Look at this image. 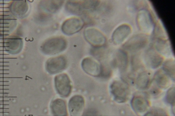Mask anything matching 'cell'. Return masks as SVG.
<instances>
[{
    "mask_svg": "<svg viewBox=\"0 0 175 116\" xmlns=\"http://www.w3.org/2000/svg\"><path fill=\"white\" fill-rule=\"evenodd\" d=\"M67 46V42L64 37H52L45 41L41 49L45 54L53 55L63 52Z\"/></svg>",
    "mask_w": 175,
    "mask_h": 116,
    "instance_id": "obj_1",
    "label": "cell"
},
{
    "mask_svg": "<svg viewBox=\"0 0 175 116\" xmlns=\"http://www.w3.org/2000/svg\"><path fill=\"white\" fill-rule=\"evenodd\" d=\"M111 91L115 100L118 102H126L130 96L128 86L122 81L116 80L112 82L111 85Z\"/></svg>",
    "mask_w": 175,
    "mask_h": 116,
    "instance_id": "obj_2",
    "label": "cell"
},
{
    "mask_svg": "<svg viewBox=\"0 0 175 116\" xmlns=\"http://www.w3.org/2000/svg\"><path fill=\"white\" fill-rule=\"evenodd\" d=\"M54 84L56 91L61 97H67L70 95L72 86L70 79L66 74L56 76L54 78Z\"/></svg>",
    "mask_w": 175,
    "mask_h": 116,
    "instance_id": "obj_3",
    "label": "cell"
},
{
    "mask_svg": "<svg viewBox=\"0 0 175 116\" xmlns=\"http://www.w3.org/2000/svg\"><path fill=\"white\" fill-rule=\"evenodd\" d=\"M137 22L140 30L145 33H150L154 29L153 20L146 10L142 9L139 12L137 16Z\"/></svg>",
    "mask_w": 175,
    "mask_h": 116,
    "instance_id": "obj_4",
    "label": "cell"
},
{
    "mask_svg": "<svg viewBox=\"0 0 175 116\" xmlns=\"http://www.w3.org/2000/svg\"><path fill=\"white\" fill-rule=\"evenodd\" d=\"M84 36L86 41L94 47H101L106 42L104 35L99 30L94 28H88L85 30Z\"/></svg>",
    "mask_w": 175,
    "mask_h": 116,
    "instance_id": "obj_5",
    "label": "cell"
},
{
    "mask_svg": "<svg viewBox=\"0 0 175 116\" xmlns=\"http://www.w3.org/2000/svg\"><path fill=\"white\" fill-rule=\"evenodd\" d=\"M67 65V60L63 55L51 58L46 61V69L49 74L54 75L63 71Z\"/></svg>",
    "mask_w": 175,
    "mask_h": 116,
    "instance_id": "obj_6",
    "label": "cell"
},
{
    "mask_svg": "<svg viewBox=\"0 0 175 116\" xmlns=\"http://www.w3.org/2000/svg\"><path fill=\"white\" fill-rule=\"evenodd\" d=\"M84 22L78 17H73L67 19L61 27L62 31L65 34L71 35L78 32L84 26Z\"/></svg>",
    "mask_w": 175,
    "mask_h": 116,
    "instance_id": "obj_7",
    "label": "cell"
},
{
    "mask_svg": "<svg viewBox=\"0 0 175 116\" xmlns=\"http://www.w3.org/2000/svg\"><path fill=\"white\" fill-rule=\"evenodd\" d=\"M81 66L84 71L87 74L94 77H98L103 71L101 65L92 58L87 57L82 60Z\"/></svg>",
    "mask_w": 175,
    "mask_h": 116,
    "instance_id": "obj_8",
    "label": "cell"
},
{
    "mask_svg": "<svg viewBox=\"0 0 175 116\" xmlns=\"http://www.w3.org/2000/svg\"><path fill=\"white\" fill-rule=\"evenodd\" d=\"M144 60L147 66L153 69L159 67L163 61L161 55L152 48L147 49L145 52Z\"/></svg>",
    "mask_w": 175,
    "mask_h": 116,
    "instance_id": "obj_9",
    "label": "cell"
},
{
    "mask_svg": "<svg viewBox=\"0 0 175 116\" xmlns=\"http://www.w3.org/2000/svg\"><path fill=\"white\" fill-rule=\"evenodd\" d=\"M147 39L143 34H137L131 38L125 43L124 49L131 51H137L141 49L147 44Z\"/></svg>",
    "mask_w": 175,
    "mask_h": 116,
    "instance_id": "obj_10",
    "label": "cell"
},
{
    "mask_svg": "<svg viewBox=\"0 0 175 116\" xmlns=\"http://www.w3.org/2000/svg\"><path fill=\"white\" fill-rule=\"evenodd\" d=\"M131 32V27L129 25L124 24L120 25L112 34V41L115 44H120L129 37Z\"/></svg>",
    "mask_w": 175,
    "mask_h": 116,
    "instance_id": "obj_11",
    "label": "cell"
},
{
    "mask_svg": "<svg viewBox=\"0 0 175 116\" xmlns=\"http://www.w3.org/2000/svg\"><path fill=\"white\" fill-rule=\"evenodd\" d=\"M85 104L84 98L81 95L74 96L69 100V108L70 114L72 116L81 115Z\"/></svg>",
    "mask_w": 175,
    "mask_h": 116,
    "instance_id": "obj_12",
    "label": "cell"
},
{
    "mask_svg": "<svg viewBox=\"0 0 175 116\" xmlns=\"http://www.w3.org/2000/svg\"><path fill=\"white\" fill-rule=\"evenodd\" d=\"M51 110L54 116H66L67 111L66 103L63 100L57 99L54 100L51 103Z\"/></svg>",
    "mask_w": 175,
    "mask_h": 116,
    "instance_id": "obj_13",
    "label": "cell"
},
{
    "mask_svg": "<svg viewBox=\"0 0 175 116\" xmlns=\"http://www.w3.org/2000/svg\"><path fill=\"white\" fill-rule=\"evenodd\" d=\"M66 9L69 13L80 16L85 11L81 1H69L66 2Z\"/></svg>",
    "mask_w": 175,
    "mask_h": 116,
    "instance_id": "obj_14",
    "label": "cell"
},
{
    "mask_svg": "<svg viewBox=\"0 0 175 116\" xmlns=\"http://www.w3.org/2000/svg\"><path fill=\"white\" fill-rule=\"evenodd\" d=\"M41 7L44 12L48 13H54L58 11L63 5V1H42Z\"/></svg>",
    "mask_w": 175,
    "mask_h": 116,
    "instance_id": "obj_15",
    "label": "cell"
},
{
    "mask_svg": "<svg viewBox=\"0 0 175 116\" xmlns=\"http://www.w3.org/2000/svg\"><path fill=\"white\" fill-rule=\"evenodd\" d=\"M154 46L159 53L167 55L172 52L171 45L169 39H155Z\"/></svg>",
    "mask_w": 175,
    "mask_h": 116,
    "instance_id": "obj_16",
    "label": "cell"
},
{
    "mask_svg": "<svg viewBox=\"0 0 175 116\" xmlns=\"http://www.w3.org/2000/svg\"><path fill=\"white\" fill-rule=\"evenodd\" d=\"M128 62V57L126 53L123 50H118L115 58V63L116 66L121 71H124L126 69Z\"/></svg>",
    "mask_w": 175,
    "mask_h": 116,
    "instance_id": "obj_17",
    "label": "cell"
},
{
    "mask_svg": "<svg viewBox=\"0 0 175 116\" xmlns=\"http://www.w3.org/2000/svg\"><path fill=\"white\" fill-rule=\"evenodd\" d=\"M163 70H159L154 76V80L158 87L166 88L170 84L169 78Z\"/></svg>",
    "mask_w": 175,
    "mask_h": 116,
    "instance_id": "obj_18",
    "label": "cell"
},
{
    "mask_svg": "<svg viewBox=\"0 0 175 116\" xmlns=\"http://www.w3.org/2000/svg\"><path fill=\"white\" fill-rule=\"evenodd\" d=\"M132 104L134 109L139 112L146 110L148 105L147 100L141 95L135 96L132 100Z\"/></svg>",
    "mask_w": 175,
    "mask_h": 116,
    "instance_id": "obj_19",
    "label": "cell"
},
{
    "mask_svg": "<svg viewBox=\"0 0 175 116\" xmlns=\"http://www.w3.org/2000/svg\"><path fill=\"white\" fill-rule=\"evenodd\" d=\"M154 29L153 34L155 39H168V35L166 29L165 28L163 24L161 21L157 22Z\"/></svg>",
    "mask_w": 175,
    "mask_h": 116,
    "instance_id": "obj_20",
    "label": "cell"
},
{
    "mask_svg": "<svg viewBox=\"0 0 175 116\" xmlns=\"http://www.w3.org/2000/svg\"><path fill=\"white\" fill-rule=\"evenodd\" d=\"M150 82L149 75L146 72H143L140 74L137 80V86L141 89H145L148 87Z\"/></svg>",
    "mask_w": 175,
    "mask_h": 116,
    "instance_id": "obj_21",
    "label": "cell"
},
{
    "mask_svg": "<svg viewBox=\"0 0 175 116\" xmlns=\"http://www.w3.org/2000/svg\"><path fill=\"white\" fill-rule=\"evenodd\" d=\"M164 71L172 79L175 78V63L172 60H167L165 62L163 66Z\"/></svg>",
    "mask_w": 175,
    "mask_h": 116,
    "instance_id": "obj_22",
    "label": "cell"
},
{
    "mask_svg": "<svg viewBox=\"0 0 175 116\" xmlns=\"http://www.w3.org/2000/svg\"><path fill=\"white\" fill-rule=\"evenodd\" d=\"M166 99L170 103H174L175 101V88L172 87L167 91L166 95Z\"/></svg>",
    "mask_w": 175,
    "mask_h": 116,
    "instance_id": "obj_23",
    "label": "cell"
},
{
    "mask_svg": "<svg viewBox=\"0 0 175 116\" xmlns=\"http://www.w3.org/2000/svg\"><path fill=\"white\" fill-rule=\"evenodd\" d=\"M146 116H167L165 112L161 110L155 109L150 112Z\"/></svg>",
    "mask_w": 175,
    "mask_h": 116,
    "instance_id": "obj_24",
    "label": "cell"
},
{
    "mask_svg": "<svg viewBox=\"0 0 175 116\" xmlns=\"http://www.w3.org/2000/svg\"><path fill=\"white\" fill-rule=\"evenodd\" d=\"M23 77H0V79H23Z\"/></svg>",
    "mask_w": 175,
    "mask_h": 116,
    "instance_id": "obj_25",
    "label": "cell"
},
{
    "mask_svg": "<svg viewBox=\"0 0 175 116\" xmlns=\"http://www.w3.org/2000/svg\"><path fill=\"white\" fill-rule=\"evenodd\" d=\"M23 39L22 38H0V40H22Z\"/></svg>",
    "mask_w": 175,
    "mask_h": 116,
    "instance_id": "obj_26",
    "label": "cell"
},
{
    "mask_svg": "<svg viewBox=\"0 0 175 116\" xmlns=\"http://www.w3.org/2000/svg\"><path fill=\"white\" fill-rule=\"evenodd\" d=\"M17 58H0V59H17Z\"/></svg>",
    "mask_w": 175,
    "mask_h": 116,
    "instance_id": "obj_27",
    "label": "cell"
},
{
    "mask_svg": "<svg viewBox=\"0 0 175 116\" xmlns=\"http://www.w3.org/2000/svg\"><path fill=\"white\" fill-rule=\"evenodd\" d=\"M17 19H0V20H17Z\"/></svg>",
    "mask_w": 175,
    "mask_h": 116,
    "instance_id": "obj_28",
    "label": "cell"
},
{
    "mask_svg": "<svg viewBox=\"0 0 175 116\" xmlns=\"http://www.w3.org/2000/svg\"><path fill=\"white\" fill-rule=\"evenodd\" d=\"M9 22H0V24H9Z\"/></svg>",
    "mask_w": 175,
    "mask_h": 116,
    "instance_id": "obj_29",
    "label": "cell"
},
{
    "mask_svg": "<svg viewBox=\"0 0 175 116\" xmlns=\"http://www.w3.org/2000/svg\"><path fill=\"white\" fill-rule=\"evenodd\" d=\"M9 15H0V16H9Z\"/></svg>",
    "mask_w": 175,
    "mask_h": 116,
    "instance_id": "obj_30",
    "label": "cell"
},
{
    "mask_svg": "<svg viewBox=\"0 0 175 116\" xmlns=\"http://www.w3.org/2000/svg\"><path fill=\"white\" fill-rule=\"evenodd\" d=\"M9 9V7H0V9Z\"/></svg>",
    "mask_w": 175,
    "mask_h": 116,
    "instance_id": "obj_31",
    "label": "cell"
},
{
    "mask_svg": "<svg viewBox=\"0 0 175 116\" xmlns=\"http://www.w3.org/2000/svg\"><path fill=\"white\" fill-rule=\"evenodd\" d=\"M8 42H0V44H9Z\"/></svg>",
    "mask_w": 175,
    "mask_h": 116,
    "instance_id": "obj_32",
    "label": "cell"
},
{
    "mask_svg": "<svg viewBox=\"0 0 175 116\" xmlns=\"http://www.w3.org/2000/svg\"><path fill=\"white\" fill-rule=\"evenodd\" d=\"M8 26H0V28H9Z\"/></svg>",
    "mask_w": 175,
    "mask_h": 116,
    "instance_id": "obj_33",
    "label": "cell"
},
{
    "mask_svg": "<svg viewBox=\"0 0 175 116\" xmlns=\"http://www.w3.org/2000/svg\"><path fill=\"white\" fill-rule=\"evenodd\" d=\"M9 93L7 92H0V94H9Z\"/></svg>",
    "mask_w": 175,
    "mask_h": 116,
    "instance_id": "obj_34",
    "label": "cell"
},
{
    "mask_svg": "<svg viewBox=\"0 0 175 116\" xmlns=\"http://www.w3.org/2000/svg\"><path fill=\"white\" fill-rule=\"evenodd\" d=\"M9 34H0V36H8Z\"/></svg>",
    "mask_w": 175,
    "mask_h": 116,
    "instance_id": "obj_35",
    "label": "cell"
},
{
    "mask_svg": "<svg viewBox=\"0 0 175 116\" xmlns=\"http://www.w3.org/2000/svg\"><path fill=\"white\" fill-rule=\"evenodd\" d=\"M4 98H17V97H4Z\"/></svg>",
    "mask_w": 175,
    "mask_h": 116,
    "instance_id": "obj_36",
    "label": "cell"
},
{
    "mask_svg": "<svg viewBox=\"0 0 175 116\" xmlns=\"http://www.w3.org/2000/svg\"><path fill=\"white\" fill-rule=\"evenodd\" d=\"M1 70H3V71H9V69H0V71Z\"/></svg>",
    "mask_w": 175,
    "mask_h": 116,
    "instance_id": "obj_37",
    "label": "cell"
},
{
    "mask_svg": "<svg viewBox=\"0 0 175 116\" xmlns=\"http://www.w3.org/2000/svg\"><path fill=\"white\" fill-rule=\"evenodd\" d=\"M9 50H0V52L2 51H9Z\"/></svg>",
    "mask_w": 175,
    "mask_h": 116,
    "instance_id": "obj_38",
    "label": "cell"
},
{
    "mask_svg": "<svg viewBox=\"0 0 175 116\" xmlns=\"http://www.w3.org/2000/svg\"><path fill=\"white\" fill-rule=\"evenodd\" d=\"M0 67H9V65H0Z\"/></svg>",
    "mask_w": 175,
    "mask_h": 116,
    "instance_id": "obj_39",
    "label": "cell"
},
{
    "mask_svg": "<svg viewBox=\"0 0 175 116\" xmlns=\"http://www.w3.org/2000/svg\"><path fill=\"white\" fill-rule=\"evenodd\" d=\"M9 85H0V86H9Z\"/></svg>",
    "mask_w": 175,
    "mask_h": 116,
    "instance_id": "obj_40",
    "label": "cell"
},
{
    "mask_svg": "<svg viewBox=\"0 0 175 116\" xmlns=\"http://www.w3.org/2000/svg\"><path fill=\"white\" fill-rule=\"evenodd\" d=\"M9 73H1L0 75H9Z\"/></svg>",
    "mask_w": 175,
    "mask_h": 116,
    "instance_id": "obj_41",
    "label": "cell"
},
{
    "mask_svg": "<svg viewBox=\"0 0 175 116\" xmlns=\"http://www.w3.org/2000/svg\"><path fill=\"white\" fill-rule=\"evenodd\" d=\"M10 46H0V47H3V48H5V47H9Z\"/></svg>",
    "mask_w": 175,
    "mask_h": 116,
    "instance_id": "obj_42",
    "label": "cell"
},
{
    "mask_svg": "<svg viewBox=\"0 0 175 116\" xmlns=\"http://www.w3.org/2000/svg\"><path fill=\"white\" fill-rule=\"evenodd\" d=\"M0 102H9V100H0Z\"/></svg>",
    "mask_w": 175,
    "mask_h": 116,
    "instance_id": "obj_43",
    "label": "cell"
},
{
    "mask_svg": "<svg viewBox=\"0 0 175 116\" xmlns=\"http://www.w3.org/2000/svg\"><path fill=\"white\" fill-rule=\"evenodd\" d=\"M9 11H0V12H2V13H4V12H9Z\"/></svg>",
    "mask_w": 175,
    "mask_h": 116,
    "instance_id": "obj_44",
    "label": "cell"
},
{
    "mask_svg": "<svg viewBox=\"0 0 175 116\" xmlns=\"http://www.w3.org/2000/svg\"><path fill=\"white\" fill-rule=\"evenodd\" d=\"M9 31H0V32H9Z\"/></svg>",
    "mask_w": 175,
    "mask_h": 116,
    "instance_id": "obj_45",
    "label": "cell"
},
{
    "mask_svg": "<svg viewBox=\"0 0 175 116\" xmlns=\"http://www.w3.org/2000/svg\"><path fill=\"white\" fill-rule=\"evenodd\" d=\"M9 4L8 3H0V4H7V5H8Z\"/></svg>",
    "mask_w": 175,
    "mask_h": 116,
    "instance_id": "obj_46",
    "label": "cell"
},
{
    "mask_svg": "<svg viewBox=\"0 0 175 116\" xmlns=\"http://www.w3.org/2000/svg\"><path fill=\"white\" fill-rule=\"evenodd\" d=\"M0 109H9V108H0Z\"/></svg>",
    "mask_w": 175,
    "mask_h": 116,
    "instance_id": "obj_47",
    "label": "cell"
},
{
    "mask_svg": "<svg viewBox=\"0 0 175 116\" xmlns=\"http://www.w3.org/2000/svg\"><path fill=\"white\" fill-rule=\"evenodd\" d=\"M9 81H0V82H9Z\"/></svg>",
    "mask_w": 175,
    "mask_h": 116,
    "instance_id": "obj_48",
    "label": "cell"
},
{
    "mask_svg": "<svg viewBox=\"0 0 175 116\" xmlns=\"http://www.w3.org/2000/svg\"><path fill=\"white\" fill-rule=\"evenodd\" d=\"M9 55V54H0V55Z\"/></svg>",
    "mask_w": 175,
    "mask_h": 116,
    "instance_id": "obj_49",
    "label": "cell"
},
{
    "mask_svg": "<svg viewBox=\"0 0 175 116\" xmlns=\"http://www.w3.org/2000/svg\"><path fill=\"white\" fill-rule=\"evenodd\" d=\"M9 63V61L8 62V61H7V62H4V61L0 62V63Z\"/></svg>",
    "mask_w": 175,
    "mask_h": 116,
    "instance_id": "obj_50",
    "label": "cell"
},
{
    "mask_svg": "<svg viewBox=\"0 0 175 116\" xmlns=\"http://www.w3.org/2000/svg\"><path fill=\"white\" fill-rule=\"evenodd\" d=\"M9 89H0V90H9Z\"/></svg>",
    "mask_w": 175,
    "mask_h": 116,
    "instance_id": "obj_51",
    "label": "cell"
},
{
    "mask_svg": "<svg viewBox=\"0 0 175 116\" xmlns=\"http://www.w3.org/2000/svg\"><path fill=\"white\" fill-rule=\"evenodd\" d=\"M9 105V104H3V105Z\"/></svg>",
    "mask_w": 175,
    "mask_h": 116,
    "instance_id": "obj_52",
    "label": "cell"
},
{
    "mask_svg": "<svg viewBox=\"0 0 175 116\" xmlns=\"http://www.w3.org/2000/svg\"><path fill=\"white\" fill-rule=\"evenodd\" d=\"M26 79V80H29V79Z\"/></svg>",
    "mask_w": 175,
    "mask_h": 116,
    "instance_id": "obj_53",
    "label": "cell"
}]
</instances>
